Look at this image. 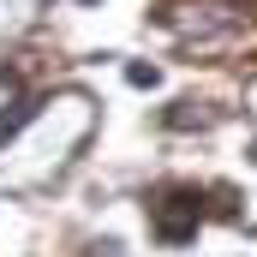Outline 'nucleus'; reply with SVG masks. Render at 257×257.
<instances>
[{"instance_id": "obj_1", "label": "nucleus", "mask_w": 257, "mask_h": 257, "mask_svg": "<svg viewBox=\"0 0 257 257\" xmlns=\"http://www.w3.org/2000/svg\"><path fill=\"white\" fill-rule=\"evenodd\" d=\"M197 215H203V209H197V197H192V192H174V197H162V203H156V233H162L168 245H180V239L197 227Z\"/></svg>"}, {"instance_id": "obj_2", "label": "nucleus", "mask_w": 257, "mask_h": 257, "mask_svg": "<svg viewBox=\"0 0 257 257\" xmlns=\"http://www.w3.org/2000/svg\"><path fill=\"white\" fill-rule=\"evenodd\" d=\"M24 120H36V102H18V108H12V114H0V144H6V138H12V132L24 126Z\"/></svg>"}]
</instances>
